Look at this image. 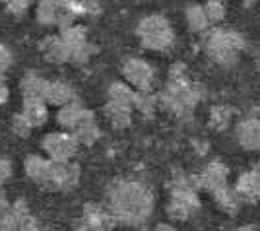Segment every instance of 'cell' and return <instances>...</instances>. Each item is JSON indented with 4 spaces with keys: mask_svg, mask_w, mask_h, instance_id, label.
Returning a JSON list of instances; mask_svg holds the SVG:
<instances>
[{
    "mask_svg": "<svg viewBox=\"0 0 260 231\" xmlns=\"http://www.w3.org/2000/svg\"><path fill=\"white\" fill-rule=\"evenodd\" d=\"M80 16H86L84 0H39L35 18L41 25H54L58 29L76 23Z\"/></svg>",
    "mask_w": 260,
    "mask_h": 231,
    "instance_id": "cell-5",
    "label": "cell"
},
{
    "mask_svg": "<svg viewBox=\"0 0 260 231\" xmlns=\"http://www.w3.org/2000/svg\"><path fill=\"white\" fill-rule=\"evenodd\" d=\"M233 117V109L225 107V105H216L214 109L210 111V126L216 130H225L231 122Z\"/></svg>",
    "mask_w": 260,
    "mask_h": 231,
    "instance_id": "cell-28",
    "label": "cell"
},
{
    "mask_svg": "<svg viewBox=\"0 0 260 231\" xmlns=\"http://www.w3.org/2000/svg\"><path fill=\"white\" fill-rule=\"evenodd\" d=\"M10 97V89H8V84H6V80L4 76H0V105H4L6 101Z\"/></svg>",
    "mask_w": 260,
    "mask_h": 231,
    "instance_id": "cell-34",
    "label": "cell"
},
{
    "mask_svg": "<svg viewBox=\"0 0 260 231\" xmlns=\"http://www.w3.org/2000/svg\"><path fill=\"white\" fill-rule=\"evenodd\" d=\"M49 80L37 74L35 70H27L20 80V89H22L23 99H45Z\"/></svg>",
    "mask_w": 260,
    "mask_h": 231,
    "instance_id": "cell-18",
    "label": "cell"
},
{
    "mask_svg": "<svg viewBox=\"0 0 260 231\" xmlns=\"http://www.w3.org/2000/svg\"><path fill=\"white\" fill-rule=\"evenodd\" d=\"M33 128H35V126L27 121V117H25L23 113H16V115L12 117V132H14L16 136H20V138H29V134H31Z\"/></svg>",
    "mask_w": 260,
    "mask_h": 231,
    "instance_id": "cell-29",
    "label": "cell"
},
{
    "mask_svg": "<svg viewBox=\"0 0 260 231\" xmlns=\"http://www.w3.org/2000/svg\"><path fill=\"white\" fill-rule=\"evenodd\" d=\"M22 113L35 128H39L49 121V103L45 99H23Z\"/></svg>",
    "mask_w": 260,
    "mask_h": 231,
    "instance_id": "cell-21",
    "label": "cell"
},
{
    "mask_svg": "<svg viewBox=\"0 0 260 231\" xmlns=\"http://www.w3.org/2000/svg\"><path fill=\"white\" fill-rule=\"evenodd\" d=\"M80 183V165L72 163V161H66V163H58V161H53L51 165V171H49V177L45 181L43 188L47 190H72V188L78 187Z\"/></svg>",
    "mask_w": 260,
    "mask_h": 231,
    "instance_id": "cell-11",
    "label": "cell"
},
{
    "mask_svg": "<svg viewBox=\"0 0 260 231\" xmlns=\"http://www.w3.org/2000/svg\"><path fill=\"white\" fill-rule=\"evenodd\" d=\"M153 231H181V229H177V227L169 225V223H159V225H155Z\"/></svg>",
    "mask_w": 260,
    "mask_h": 231,
    "instance_id": "cell-35",
    "label": "cell"
},
{
    "mask_svg": "<svg viewBox=\"0 0 260 231\" xmlns=\"http://www.w3.org/2000/svg\"><path fill=\"white\" fill-rule=\"evenodd\" d=\"M12 173H14V169H12V161L8 159V157L0 155V187L8 183V179L12 177Z\"/></svg>",
    "mask_w": 260,
    "mask_h": 231,
    "instance_id": "cell-33",
    "label": "cell"
},
{
    "mask_svg": "<svg viewBox=\"0 0 260 231\" xmlns=\"http://www.w3.org/2000/svg\"><path fill=\"white\" fill-rule=\"evenodd\" d=\"M214 198H216L217 204L225 210V212H229V214H235L239 208V202H241L237 190L231 188L229 185H225V187H221L219 190H216V192H214Z\"/></svg>",
    "mask_w": 260,
    "mask_h": 231,
    "instance_id": "cell-27",
    "label": "cell"
},
{
    "mask_svg": "<svg viewBox=\"0 0 260 231\" xmlns=\"http://www.w3.org/2000/svg\"><path fill=\"white\" fill-rule=\"evenodd\" d=\"M41 148L49 159L58 161V163H66V161L74 159V155L78 154V148H80V142L76 140V136L68 130L49 132L41 142Z\"/></svg>",
    "mask_w": 260,
    "mask_h": 231,
    "instance_id": "cell-7",
    "label": "cell"
},
{
    "mask_svg": "<svg viewBox=\"0 0 260 231\" xmlns=\"http://www.w3.org/2000/svg\"><path fill=\"white\" fill-rule=\"evenodd\" d=\"M91 115H93V111L86 109L80 103V99H78V101H72V103H66L62 107H58V111H56V122H58V126L62 130L72 132L76 130L84 121H87Z\"/></svg>",
    "mask_w": 260,
    "mask_h": 231,
    "instance_id": "cell-12",
    "label": "cell"
},
{
    "mask_svg": "<svg viewBox=\"0 0 260 231\" xmlns=\"http://www.w3.org/2000/svg\"><path fill=\"white\" fill-rule=\"evenodd\" d=\"M58 35L62 37V41L72 53V62L74 64H87L91 55L95 53V47L89 43L87 39V31L84 25L72 23L68 27L58 29Z\"/></svg>",
    "mask_w": 260,
    "mask_h": 231,
    "instance_id": "cell-8",
    "label": "cell"
},
{
    "mask_svg": "<svg viewBox=\"0 0 260 231\" xmlns=\"http://www.w3.org/2000/svg\"><path fill=\"white\" fill-rule=\"evenodd\" d=\"M171 194L167 202V214L175 221H184L192 218L200 210V198H198V183L196 177H186L183 173L175 175L171 181Z\"/></svg>",
    "mask_w": 260,
    "mask_h": 231,
    "instance_id": "cell-3",
    "label": "cell"
},
{
    "mask_svg": "<svg viewBox=\"0 0 260 231\" xmlns=\"http://www.w3.org/2000/svg\"><path fill=\"white\" fill-rule=\"evenodd\" d=\"M45 101L49 105H54V107H62L66 103L78 101V93L76 89L72 88L68 82H64V80H49Z\"/></svg>",
    "mask_w": 260,
    "mask_h": 231,
    "instance_id": "cell-16",
    "label": "cell"
},
{
    "mask_svg": "<svg viewBox=\"0 0 260 231\" xmlns=\"http://www.w3.org/2000/svg\"><path fill=\"white\" fill-rule=\"evenodd\" d=\"M120 72H122L124 82L132 86L136 91H152L153 82H155V70L144 58H138V56L126 58L122 62Z\"/></svg>",
    "mask_w": 260,
    "mask_h": 231,
    "instance_id": "cell-9",
    "label": "cell"
},
{
    "mask_svg": "<svg viewBox=\"0 0 260 231\" xmlns=\"http://www.w3.org/2000/svg\"><path fill=\"white\" fill-rule=\"evenodd\" d=\"M0 231H14V229L8 227V225H2V223H0Z\"/></svg>",
    "mask_w": 260,
    "mask_h": 231,
    "instance_id": "cell-37",
    "label": "cell"
},
{
    "mask_svg": "<svg viewBox=\"0 0 260 231\" xmlns=\"http://www.w3.org/2000/svg\"><path fill=\"white\" fill-rule=\"evenodd\" d=\"M51 165H53V159H49L47 155L29 154L23 161V169H25V175L29 177L33 183L43 187L47 177H49V171H51Z\"/></svg>",
    "mask_w": 260,
    "mask_h": 231,
    "instance_id": "cell-17",
    "label": "cell"
},
{
    "mask_svg": "<svg viewBox=\"0 0 260 231\" xmlns=\"http://www.w3.org/2000/svg\"><path fill=\"white\" fill-rule=\"evenodd\" d=\"M140 45L148 51H169L175 45V31L167 18L159 14L144 16L136 25Z\"/></svg>",
    "mask_w": 260,
    "mask_h": 231,
    "instance_id": "cell-6",
    "label": "cell"
},
{
    "mask_svg": "<svg viewBox=\"0 0 260 231\" xmlns=\"http://www.w3.org/2000/svg\"><path fill=\"white\" fill-rule=\"evenodd\" d=\"M72 134L76 136V140L80 146H93L99 140V124L95 121V115H91L87 121H84L76 130H72Z\"/></svg>",
    "mask_w": 260,
    "mask_h": 231,
    "instance_id": "cell-22",
    "label": "cell"
},
{
    "mask_svg": "<svg viewBox=\"0 0 260 231\" xmlns=\"http://www.w3.org/2000/svg\"><path fill=\"white\" fill-rule=\"evenodd\" d=\"M235 231H258L254 225H243V227H237Z\"/></svg>",
    "mask_w": 260,
    "mask_h": 231,
    "instance_id": "cell-36",
    "label": "cell"
},
{
    "mask_svg": "<svg viewBox=\"0 0 260 231\" xmlns=\"http://www.w3.org/2000/svg\"><path fill=\"white\" fill-rule=\"evenodd\" d=\"M247 2H250V0H247Z\"/></svg>",
    "mask_w": 260,
    "mask_h": 231,
    "instance_id": "cell-39",
    "label": "cell"
},
{
    "mask_svg": "<svg viewBox=\"0 0 260 231\" xmlns=\"http://www.w3.org/2000/svg\"><path fill=\"white\" fill-rule=\"evenodd\" d=\"M12 64H14V55H12V51L6 45L0 43V76H4L12 68Z\"/></svg>",
    "mask_w": 260,
    "mask_h": 231,
    "instance_id": "cell-32",
    "label": "cell"
},
{
    "mask_svg": "<svg viewBox=\"0 0 260 231\" xmlns=\"http://www.w3.org/2000/svg\"><path fill=\"white\" fill-rule=\"evenodd\" d=\"M186 23H188V27L194 33H202L210 27L212 22H210V18H208L204 6H200V4H190V6L186 8Z\"/></svg>",
    "mask_w": 260,
    "mask_h": 231,
    "instance_id": "cell-24",
    "label": "cell"
},
{
    "mask_svg": "<svg viewBox=\"0 0 260 231\" xmlns=\"http://www.w3.org/2000/svg\"><path fill=\"white\" fill-rule=\"evenodd\" d=\"M254 169H256V171H258V173H260V161H258V163H256V167H254Z\"/></svg>",
    "mask_w": 260,
    "mask_h": 231,
    "instance_id": "cell-38",
    "label": "cell"
},
{
    "mask_svg": "<svg viewBox=\"0 0 260 231\" xmlns=\"http://www.w3.org/2000/svg\"><path fill=\"white\" fill-rule=\"evenodd\" d=\"M16 202V208H18V214H20V221H18V231H45L41 221L33 216L29 208H27V202L18 198L14 200Z\"/></svg>",
    "mask_w": 260,
    "mask_h": 231,
    "instance_id": "cell-25",
    "label": "cell"
},
{
    "mask_svg": "<svg viewBox=\"0 0 260 231\" xmlns=\"http://www.w3.org/2000/svg\"><path fill=\"white\" fill-rule=\"evenodd\" d=\"M41 53L43 58L51 64H66L72 62V53L66 47L60 35H49L45 37V41L41 43Z\"/></svg>",
    "mask_w": 260,
    "mask_h": 231,
    "instance_id": "cell-14",
    "label": "cell"
},
{
    "mask_svg": "<svg viewBox=\"0 0 260 231\" xmlns=\"http://www.w3.org/2000/svg\"><path fill=\"white\" fill-rule=\"evenodd\" d=\"M132 111H134V107L124 105V103H117V101H109V99L105 103V107H103L107 121L115 128H126L132 122Z\"/></svg>",
    "mask_w": 260,
    "mask_h": 231,
    "instance_id": "cell-20",
    "label": "cell"
},
{
    "mask_svg": "<svg viewBox=\"0 0 260 231\" xmlns=\"http://www.w3.org/2000/svg\"><path fill=\"white\" fill-rule=\"evenodd\" d=\"M237 142L243 150H249V152L260 150V119L258 117H249V119L239 122Z\"/></svg>",
    "mask_w": 260,
    "mask_h": 231,
    "instance_id": "cell-15",
    "label": "cell"
},
{
    "mask_svg": "<svg viewBox=\"0 0 260 231\" xmlns=\"http://www.w3.org/2000/svg\"><path fill=\"white\" fill-rule=\"evenodd\" d=\"M243 49H245V37L233 29L212 27L204 35V51L214 62L221 66L235 64Z\"/></svg>",
    "mask_w": 260,
    "mask_h": 231,
    "instance_id": "cell-4",
    "label": "cell"
},
{
    "mask_svg": "<svg viewBox=\"0 0 260 231\" xmlns=\"http://www.w3.org/2000/svg\"><path fill=\"white\" fill-rule=\"evenodd\" d=\"M109 101H117V103H124L134 107V99H136V89L128 86L126 82H113L107 89Z\"/></svg>",
    "mask_w": 260,
    "mask_h": 231,
    "instance_id": "cell-23",
    "label": "cell"
},
{
    "mask_svg": "<svg viewBox=\"0 0 260 231\" xmlns=\"http://www.w3.org/2000/svg\"><path fill=\"white\" fill-rule=\"evenodd\" d=\"M159 105V97L152 93V91H136V99H134V109L140 111L144 117L152 119L155 115V109Z\"/></svg>",
    "mask_w": 260,
    "mask_h": 231,
    "instance_id": "cell-26",
    "label": "cell"
},
{
    "mask_svg": "<svg viewBox=\"0 0 260 231\" xmlns=\"http://www.w3.org/2000/svg\"><path fill=\"white\" fill-rule=\"evenodd\" d=\"M204 91L194 80L186 74V66L177 62L171 66L167 84L159 93V103L167 113L181 121H190L194 107L202 99Z\"/></svg>",
    "mask_w": 260,
    "mask_h": 231,
    "instance_id": "cell-2",
    "label": "cell"
},
{
    "mask_svg": "<svg viewBox=\"0 0 260 231\" xmlns=\"http://www.w3.org/2000/svg\"><path fill=\"white\" fill-rule=\"evenodd\" d=\"M235 190L241 200H247V202H256L260 200V173L256 169H250L247 173L237 179V185Z\"/></svg>",
    "mask_w": 260,
    "mask_h": 231,
    "instance_id": "cell-19",
    "label": "cell"
},
{
    "mask_svg": "<svg viewBox=\"0 0 260 231\" xmlns=\"http://www.w3.org/2000/svg\"><path fill=\"white\" fill-rule=\"evenodd\" d=\"M109 212L115 216L117 223L140 227L152 218L153 192L146 183L138 179H117L105 192Z\"/></svg>",
    "mask_w": 260,
    "mask_h": 231,
    "instance_id": "cell-1",
    "label": "cell"
},
{
    "mask_svg": "<svg viewBox=\"0 0 260 231\" xmlns=\"http://www.w3.org/2000/svg\"><path fill=\"white\" fill-rule=\"evenodd\" d=\"M4 2V6H6V10L14 14V16H23L25 12L31 8V4L35 0H2Z\"/></svg>",
    "mask_w": 260,
    "mask_h": 231,
    "instance_id": "cell-31",
    "label": "cell"
},
{
    "mask_svg": "<svg viewBox=\"0 0 260 231\" xmlns=\"http://www.w3.org/2000/svg\"><path fill=\"white\" fill-rule=\"evenodd\" d=\"M204 8H206V14L212 23L223 22V18H225V6H223L221 0H208Z\"/></svg>",
    "mask_w": 260,
    "mask_h": 231,
    "instance_id": "cell-30",
    "label": "cell"
},
{
    "mask_svg": "<svg viewBox=\"0 0 260 231\" xmlns=\"http://www.w3.org/2000/svg\"><path fill=\"white\" fill-rule=\"evenodd\" d=\"M228 175H229L228 167L221 163L219 159H214L212 163H208L206 167L200 171V175L196 177V183H198L200 188L210 190V192L214 194L216 190H219L221 187L228 185Z\"/></svg>",
    "mask_w": 260,
    "mask_h": 231,
    "instance_id": "cell-13",
    "label": "cell"
},
{
    "mask_svg": "<svg viewBox=\"0 0 260 231\" xmlns=\"http://www.w3.org/2000/svg\"><path fill=\"white\" fill-rule=\"evenodd\" d=\"M115 216L109 212L107 206L98 202H87L82 208V216L76 223V231H113L115 229Z\"/></svg>",
    "mask_w": 260,
    "mask_h": 231,
    "instance_id": "cell-10",
    "label": "cell"
}]
</instances>
